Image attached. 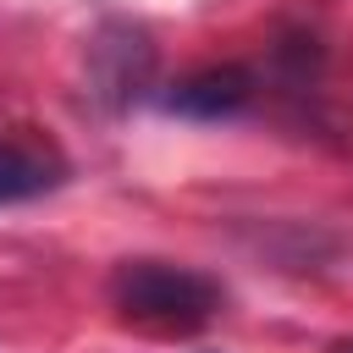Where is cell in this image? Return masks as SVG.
Here are the masks:
<instances>
[{
  "mask_svg": "<svg viewBox=\"0 0 353 353\" xmlns=\"http://www.w3.org/2000/svg\"><path fill=\"white\" fill-rule=\"evenodd\" d=\"M110 303L121 320L132 325H154V331H199L221 314L226 292L221 281H210L193 265H171V259H121L110 270Z\"/></svg>",
  "mask_w": 353,
  "mask_h": 353,
  "instance_id": "cell-1",
  "label": "cell"
},
{
  "mask_svg": "<svg viewBox=\"0 0 353 353\" xmlns=\"http://www.w3.org/2000/svg\"><path fill=\"white\" fill-rule=\"evenodd\" d=\"M154 72V44L138 28H105L88 50V83L105 105H127Z\"/></svg>",
  "mask_w": 353,
  "mask_h": 353,
  "instance_id": "cell-2",
  "label": "cell"
},
{
  "mask_svg": "<svg viewBox=\"0 0 353 353\" xmlns=\"http://www.w3.org/2000/svg\"><path fill=\"white\" fill-rule=\"evenodd\" d=\"M248 99H254V77L243 66H204L165 94V110L193 121H221V116H237Z\"/></svg>",
  "mask_w": 353,
  "mask_h": 353,
  "instance_id": "cell-3",
  "label": "cell"
},
{
  "mask_svg": "<svg viewBox=\"0 0 353 353\" xmlns=\"http://www.w3.org/2000/svg\"><path fill=\"white\" fill-rule=\"evenodd\" d=\"M66 182V165L61 154L39 149V143H17V138H0V204H28L50 188Z\"/></svg>",
  "mask_w": 353,
  "mask_h": 353,
  "instance_id": "cell-4",
  "label": "cell"
},
{
  "mask_svg": "<svg viewBox=\"0 0 353 353\" xmlns=\"http://www.w3.org/2000/svg\"><path fill=\"white\" fill-rule=\"evenodd\" d=\"M331 353H353V342H336V347H331Z\"/></svg>",
  "mask_w": 353,
  "mask_h": 353,
  "instance_id": "cell-5",
  "label": "cell"
}]
</instances>
